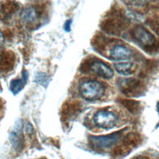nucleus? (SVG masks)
Segmentation results:
<instances>
[{"label":"nucleus","instance_id":"f257e3e1","mask_svg":"<svg viewBox=\"0 0 159 159\" xmlns=\"http://www.w3.org/2000/svg\"><path fill=\"white\" fill-rule=\"evenodd\" d=\"M79 91L84 99L88 101H96L103 96L105 88L101 83L96 80H89L80 85Z\"/></svg>","mask_w":159,"mask_h":159},{"label":"nucleus","instance_id":"f03ea898","mask_svg":"<svg viewBox=\"0 0 159 159\" xmlns=\"http://www.w3.org/2000/svg\"><path fill=\"white\" fill-rule=\"evenodd\" d=\"M130 34L132 38L145 50H152L154 47H157L155 37L142 26L135 27L131 30Z\"/></svg>","mask_w":159,"mask_h":159},{"label":"nucleus","instance_id":"7ed1b4c3","mask_svg":"<svg viewBox=\"0 0 159 159\" xmlns=\"http://www.w3.org/2000/svg\"><path fill=\"white\" fill-rule=\"evenodd\" d=\"M123 132L122 130L115 132L112 134L106 135L90 136V143L95 148H107L116 144L120 138Z\"/></svg>","mask_w":159,"mask_h":159},{"label":"nucleus","instance_id":"20e7f679","mask_svg":"<svg viewBox=\"0 0 159 159\" xmlns=\"http://www.w3.org/2000/svg\"><path fill=\"white\" fill-rule=\"evenodd\" d=\"M93 120L94 124L98 127L109 129L116 125L117 122V117L112 112L101 110L96 113Z\"/></svg>","mask_w":159,"mask_h":159},{"label":"nucleus","instance_id":"39448f33","mask_svg":"<svg viewBox=\"0 0 159 159\" xmlns=\"http://www.w3.org/2000/svg\"><path fill=\"white\" fill-rule=\"evenodd\" d=\"M119 86L122 93L128 96H139L143 89V83L136 79H125Z\"/></svg>","mask_w":159,"mask_h":159},{"label":"nucleus","instance_id":"423d86ee","mask_svg":"<svg viewBox=\"0 0 159 159\" xmlns=\"http://www.w3.org/2000/svg\"><path fill=\"white\" fill-rule=\"evenodd\" d=\"M132 56V52L128 47L116 45L109 51V57L111 59L116 61H123L129 59Z\"/></svg>","mask_w":159,"mask_h":159},{"label":"nucleus","instance_id":"0eeeda50","mask_svg":"<svg viewBox=\"0 0 159 159\" xmlns=\"http://www.w3.org/2000/svg\"><path fill=\"white\" fill-rule=\"evenodd\" d=\"M90 68L92 72L105 79H111L114 75L112 69L101 61L93 62L91 64Z\"/></svg>","mask_w":159,"mask_h":159},{"label":"nucleus","instance_id":"6e6552de","mask_svg":"<svg viewBox=\"0 0 159 159\" xmlns=\"http://www.w3.org/2000/svg\"><path fill=\"white\" fill-rule=\"evenodd\" d=\"M27 72L26 71H24L22 73V77L21 79H14L11 81L9 89L12 94L16 95L22 89L25 84L27 82Z\"/></svg>","mask_w":159,"mask_h":159},{"label":"nucleus","instance_id":"1a4fd4ad","mask_svg":"<svg viewBox=\"0 0 159 159\" xmlns=\"http://www.w3.org/2000/svg\"><path fill=\"white\" fill-rule=\"evenodd\" d=\"M20 17L25 23H34L38 19V12L34 7H27L22 11Z\"/></svg>","mask_w":159,"mask_h":159},{"label":"nucleus","instance_id":"9d476101","mask_svg":"<svg viewBox=\"0 0 159 159\" xmlns=\"http://www.w3.org/2000/svg\"><path fill=\"white\" fill-rule=\"evenodd\" d=\"M116 71L120 75L128 76L135 72V65L131 62H120L114 65Z\"/></svg>","mask_w":159,"mask_h":159},{"label":"nucleus","instance_id":"9b49d317","mask_svg":"<svg viewBox=\"0 0 159 159\" xmlns=\"http://www.w3.org/2000/svg\"><path fill=\"white\" fill-rule=\"evenodd\" d=\"M20 131L13 130L12 132H11L9 135V139L11 143L12 144V147L17 150L20 149L22 146L21 140L20 139Z\"/></svg>","mask_w":159,"mask_h":159},{"label":"nucleus","instance_id":"f8f14e48","mask_svg":"<svg viewBox=\"0 0 159 159\" xmlns=\"http://www.w3.org/2000/svg\"><path fill=\"white\" fill-rule=\"evenodd\" d=\"M122 104L132 113H135L139 111V104L135 101L124 100Z\"/></svg>","mask_w":159,"mask_h":159},{"label":"nucleus","instance_id":"ddd939ff","mask_svg":"<svg viewBox=\"0 0 159 159\" xmlns=\"http://www.w3.org/2000/svg\"><path fill=\"white\" fill-rule=\"evenodd\" d=\"M128 6L134 7H140L144 6L148 0H123Z\"/></svg>","mask_w":159,"mask_h":159},{"label":"nucleus","instance_id":"4468645a","mask_svg":"<svg viewBox=\"0 0 159 159\" xmlns=\"http://www.w3.org/2000/svg\"><path fill=\"white\" fill-rule=\"evenodd\" d=\"M37 82L39 83H40L42 85L43 84H47V80H48V76L46 75H44L43 73H40L39 75H37L36 78Z\"/></svg>","mask_w":159,"mask_h":159},{"label":"nucleus","instance_id":"2eb2a0df","mask_svg":"<svg viewBox=\"0 0 159 159\" xmlns=\"http://www.w3.org/2000/svg\"><path fill=\"white\" fill-rule=\"evenodd\" d=\"M71 23H72V20L71 19H68L65 22V23L64 24V29L66 32H70Z\"/></svg>","mask_w":159,"mask_h":159},{"label":"nucleus","instance_id":"dca6fc26","mask_svg":"<svg viewBox=\"0 0 159 159\" xmlns=\"http://www.w3.org/2000/svg\"><path fill=\"white\" fill-rule=\"evenodd\" d=\"M152 28L153 29V30L155 31V32L159 35V22L158 21H153L151 24Z\"/></svg>","mask_w":159,"mask_h":159},{"label":"nucleus","instance_id":"f3484780","mask_svg":"<svg viewBox=\"0 0 159 159\" xmlns=\"http://www.w3.org/2000/svg\"><path fill=\"white\" fill-rule=\"evenodd\" d=\"M26 132L29 134H32L34 132L33 126L30 123H28L26 125Z\"/></svg>","mask_w":159,"mask_h":159},{"label":"nucleus","instance_id":"a211bd4d","mask_svg":"<svg viewBox=\"0 0 159 159\" xmlns=\"http://www.w3.org/2000/svg\"><path fill=\"white\" fill-rule=\"evenodd\" d=\"M4 8L3 7V6L0 3V16L4 13Z\"/></svg>","mask_w":159,"mask_h":159},{"label":"nucleus","instance_id":"6ab92c4d","mask_svg":"<svg viewBox=\"0 0 159 159\" xmlns=\"http://www.w3.org/2000/svg\"><path fill=\"white\" fill-rule=\"evenodd\" d=\"M3 43H4V42H0V59H1V47H2V45H3Z\"/></svg>","mask_w":159,"mask_h":159},{"label":"nucleus","instance_id":"aec40b11","mask_svg":"<svg viewBox=\"0 0 159 159\" xmlns=\"http://www.w3.org/2000/svg\"><path fill=\"white\" fill-rule=\"evenodd\" d=\"M157 109H158V112H159V101H158V103H157Z\"/></svg>","mask_w":159,"mask_h":159}]
</instances>
